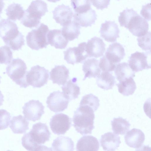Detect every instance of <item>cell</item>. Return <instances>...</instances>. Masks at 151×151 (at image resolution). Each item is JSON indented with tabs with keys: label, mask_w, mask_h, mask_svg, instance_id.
<instances>
[{
	"label": "cell",
	"mask_w": 151,
	"mask_h": 151,
	"mask_svg": "<svg viewBox=\"0 0 151 151\" xmlns=\"http://www.w3.org/2000/svg\"><path fill=\"white\" fill-rule=\"evenodd\" d=\"M0 37L13 50H18L24 45V36L16 24L8 19L0 21Z\"/></svg>",
	"instance_id": "6da1fadb"
},
{
	"label": "cell",
	"mask_w": 151,
	"mask_h": 151,
	"mask_svg": "<svg viewBox=\"0 0 151 151\" xmlns=\"http://www.w3.org/2000/svg\"><path fill=\"white\" fill-rule=\"evenodd\" d=\"M94 111L90 107L79 106L74 112L73 125L76 131L81 135L91 134L94 129Z\"/></svg>",
	"instance_id": "7a4b0ae2"
},
{
	"label": "cell",
	"mask_w": 151,
	"mask_h": 151,
	"mask_svg": "<svg viewBox=\"0 0 151 151\" xmlns=\"http://www.w3.org/2000/svg\"><path fill=\"white\" fill-rule=\"evenodd\" d=\"M48 12L47 5L42 0L33 1L24 11L21 23L26 27L32 28L38 27L41 17Z\"/></svg>",
	"instance_id": "3957f363"
},
{
	"label": "cell",
	"mask_w": 151,
	"mask_h": 151,
	"mask_svg": "<svg viewBox=\"0 0 151 151\" xmlns=\"http://www.w3.org/2000/svg\"><path fill=\"white\" fill-rule=\"evenodd\" d=\"M27 67L25 62L21 59H13L6 68L8 76L20 87L26 88L29 85L26 81Z\"/></svg>",
	"instance_id": "277c9868"
},
{
	"label": "cell",
	"mask_w": 151,
	"mask_h": 151,
	"mask_svg": "<svg viewBox=\"0 0 151 151\" xmlns=\"http://www.w3.org/2000/svg\"><path fill=\"white\" fill-rule=\"evenodd\" d=\"M49 31L47 25L40 24L37 28L28 33L26 37L27 45L32 49L36 50L46 48L49 45L47 37Z\"/></svg>",
	"instance_id": "5b68a950"
},
{
	"label": "cell",
	"mask_w": 151,
	"mask_h": 151,
	"mask_svg": "<svg viewBox=\"0 0 151 151\" xmlns=\"http://www.w3.org/2000/svg\"><path fill=\"white\" fill-rule=\"evenodd\" d=\"M49 77V71L44 67L39 65L31 68L26 75V81L34 88H40L47 83Z\"/></svg>",
	"instance_id": "8992f818"
},
{
	"label": "cell",
	"mask_w": 151,
	"mask_h": 151,
	"mask_svg": "<svg viewBox=\"0 0 151 151\" xmlns=\"http://www.w3.org/2000/svg\"><path fill=\"white\" fill-rule=\"evenodd\" d=\"M25 134L34 144L39 145L49 141L51 133L45 123L39 122L33 124L30 131Z\"/></svg>",
	"instance_id": "52a82bcc"
},
{
	"label": "cell",
	"mask_w": 151,
	"mask_h": 151,
	"mask_svg": "<svg viewBox=\"0 0 151 151\" xmlns=\"http://www.w3.org/2000/svg\"><path fill=\"white\" fill-rule=\"evenodd\" d=\"M86 43L79 44L78 47H70L63 52L64 59L67 63L73 65L82 63L88 57L86 51Z\"/></svg>",
	"instance_id": "ba28073f"
},
{
	"label": "cell",
	"mask_w": 151,
	"mask_h": 151,
	"mask_svg": "<svg viewBox=\"0 0 151 151\" xmlns=\"http://www.w3.org/2000/svg\"><path fill=\"white\" fill-rule=\"evenodd\" d=\"M72 119L62 113L54 115L50 119V125L52 132L58 135L64 134L72 125Z\"/></svg>",
	"instance_id": "9c48e42d"
},
{
	"label": "cell",
	"mask_w": 151,
	"mask_h": 151,
	"mask_svg": "<svg viewBox=\"0 0 151 151\" xmlns=\"http://www.w3.org/2000/svg\"><path fill=\"white\" fill-rule=\"evenodd\" d=\"M126 28L133 35L138 37L148 32L149 24L147 21L136 12L129 20Z\"/></svg>",
	"instance_id": "30bf717a"
},
{
	"label": "cell",
	"mask_w": 151,
	"mask_h": 151,
	"mask_svg": "<svg viewBox=\"0 0 151 151\" xmlns=\"http://www.w3.org/2000/svg\"><path fill=\"white\" fill-rule=\"evenodd\" d=\"M22 108L24 117L33 122L40 120L45 113V107L38 100L29 101L24 104Z\"/></svg>",
	"instance_id": "8fae6325"
},
{
	"label": "cell",
	"mask_w": 151,
	"mask_h": 151,
	"mask_svg": "<svg viewBox=\"0 0 151 151\" xmlns=\"http://www.w3.org/2000/svg\"><path fill=\"white\" fill-rule=\"evenodd\" d=\"M69 101L65 98L63 93L58 91L50 93L47 98V107L55 112H62L66 109Z\"/></svg>",
	"instance_id": "7c38bea8"
},
{
	"label": "cell",
	"mask_w": 151,
	"mask_h": 151,
	"mask_svg": "<svg viewBox=\"0 0 151 151\" xmlns=\"http://www.w3.org/2000/svg\"><path fill=\"white\" fill-rule=\"evenodd\" d=\"M149 53H150V52L145 53L137 51L131 55L128 62L133 71L136 72L150 68L151 65L148 63L147 60Z\"/></svg>",
	"instance_id": "4fadbf2b"
},
{
	"label": "cell",
	"mask_w": 151,
	"mask_h": 151,
	"mask_svg": "<svg viewBox=\"0 0 151 151\" xmlns=\"http://www.w3.org/2000/svg\"><path fill=\"white\" fill-rule=\"evenodd\" d=\"M99 32L101 37L109 42H116L119 37L120 30L114 21H105L101 24Z\"/></svg>",
	"instance_id": "5bb4252c"
},
{
	"label": "cell",
	"mask_w": 151,
	"mask_h": 151,
	"mask_svg": "<svg viewBox=\"0 0 151 151\" xmlns=\"http://www.w3.org/2000/svg\"><path fill=\"white\" fill-rule=\"evenodd\" d=\"M106 45L103 40L94 37L88 40L86 45V51L88 57L98 58L103 56L105 51Z\"/></svg>",
	"instance_id": "9a60e30c"
},
{
	"label": "cell",
	"mask_w": 151,
	"mask_h": 151,
	"mask_svg": "<svg viewBox=\"0 0 151 151\" xmlns=\"http://www.w3.org/2000/svg\"><path fill=\"white\" fill-rule=\"evenodd\" d=\"M125 55L123 46L116 42L109 45L104 55L110 63L116 65L124 58Z\"/></svg>",
	"instance_id": "2e32d148"
},
{
	"label": "cell",
	"mask_w": 151,
	"mask_h": 151,
	"mask_svg": "<svg viewBox=\"0 0 151 151\" xmlns=\"http://www.w3.org/2000/svg\"><path fill=\"white\" fill-rule=\"evenodd\" d=\"M53 18L56 23L63 26L72 21L73 13L69 6L63 4L58 5L52 12Z\"/></svg>",
	"instance_id": "e0dca14e"
},
{
	"label": "cell",
	"mask_w": 151,
	"mask_h": 151,
	"mask_svg": "<svg viewBox=\"0 0 151 151\" xmlns=\"http://www.w3.org/2000/svg\"><path fill=\"white\" fill-rule=\"evenodd\" d=\"M127 133L124 138L128 146L136 149L142 146L145 140V135L140 129L134 128Z\"/></svg>",
	"instance_id": "ac0fdd59"
},
{
	"label": "cell",
	"mask_w": 151,
	"mask_h": 151,
	"mask_svg": "<svg viewBox=\"0 0 151 151\" xmlns=\"http://www.w3.org/2000/svg\"><path fill=\"white\" fill-rule=\"evenodd\" d=\"M69 71L64 65H55L50 72V79L53 83L64 85L69 78Z\"/></svg>",
	"instance_id": "d6986e66"
},
{
	"label": "cell",
	"mask_w": 151,
	"mask_h": 151,
	"mask_svg": "<svg viewBox=\"0 0 151 151\" xmlns=\"http://www.w3.org/2000/svg\"><path fill=\"white\" fill-rule=\"evenodd\" d=\"M100 142L103 150L109 151L116 150L121 143L119 136L110 132L102 135Z\"/></svg>",
	"instance_id": "ffe728a7"
},
{
	"label": "cell",
	"mask_w": 151,
	"mask_h": 151,
	"mask_svg": "<svg viewBox=\"0 0 151 151\" xmlns=\"http://www.w3.org/2000/svg\"><path fill=\"white\" fill-rule=\"evenodd\" d=\"M48 44L56 49H64L68 43V41L63 35L61 30L54 29L50 30L47 35Z\"/></svg>",
	"instance_id": "44dd1931"
},
{
	"label": "cell",
	"mask_w": 151,
	"mask_h": 151,
	"mask_svg": "<svg viewBox=\"0 0 151 151\" xmlns=\"http://www.w3.org/2000/svg\"><path fill=\"white\" fill-rule=\"evenodd\" d=\"M97 16L95 11L91 8L87 11L81 13H75L73 20L82 27H91L95 23Z\"/></svg>",
	"instance_id": "7402d4cb"
},
{
	"label": "cell",
	"mask_w": 151,
	"mask_h": 151,
	"mask_svg": "<svg viewBox=\"0 0 151 151\" xmlns=\"http://www.w3.org/2000/svg\"><path fill=\"white\" fill-rule=\"evenodd\" d=\"M82 70L85 76L83 80L88 78H96L101 73V70L99 66V61L94 58H89L83 62Z\"/></svg>",
	"instance_id": "603a6c76"
},
{
	"label": "cell",
	"mask_w": 151,
	"mask_h": 151,
	"mask_svg": "<svg viewBox=\"0 0 151 151\" xmlns=\"http://www.w3.org/2000/svg\"><path fill=\"white\" fill-rule=\"evenodd\" d=\"M99 148L97 139L92 135L84 136L78 141L76 146L77 151H97Z\"/></svg>",
	"instance_id": "cb8c5ba5"
},
{
	"label": "cell",
	"mask_w": 151,
	"mask_h": 151,
	"mask_svg": "<svg viewBox=\"0 0 151 151\" xmlns=\"http://www.w3.org/2000/svg\"><path fill=\"white\" fill-rule=\"evenodd\" d=\"M77 78H73L61 87L64 96L69 101L77 98L80 93V88L76 83Z\"/></svg>",
	"instance_id": "d4e9b609"
},
{
	"label": "cell",
	"mask_w": 151,
	"mask_h": 151,
	"mask_svg": "<svg viewBox=\"0 0 151 151\" xmlns=\"http://www.w3.org/2000/svg\"><path fill=\"white\" fill-rule=\"evenodd\" d=\"M80 25L73 20L63 25L61 31L66 40L72 41L78 38L80 34Z\"/></svg>",
	"instance_id": "484cf974"
},
{
	"label": "cell",
	"mask_w": 151,
	"mask_h": 151,
	"mask_svg": "<svg viewBox=\"0 0 151 151\" xmlns=\"http://www.w3.org/2000/svg\"><path fill=\"white\" fill-rule=\"evenodd\" d=\"M29 124L25 118L19 115L13 117L9 127L14 134H23L29 129Z\"/></svg>",
	"instance_id": "4316f807"
},
{
	"label": "cell",
	"mask_w": 151,
	"mask_h": 151,
	"mask_svg": "<svg viewBox=\"0 0 151 151\" xmlns=\"http://www.w3.org/2000/svg\"><path fill=\"white\" fill-rule=\"evenodd\" d=\"M51 149L54 151H73L74 142L68 137L60 136L54 140Z\"/></svg>",
	"instance_id": "83f0119b"
},
{
	"label": "cell",
	"mask_w": 151,
	"mask_h": 151,
	"mask_svg": "<svg viewBox=\"0 0 151 151\" xmlns=\"http://www.w3.org/2000/svg\"><path fill=\"white\" fill-rule=\"evenodd\" d=\"M96 78L98 87L104 90L112 89L116 83L114 77L109 72L103 71Z\"/></svg>",
	"instance_id": "f1b7e54d"
},
{
	"label": "cell",
	"mask_w": 151,
	"mask_h": 151,
	"mask_svg": "<svg viewBox=\"0 0 151 151\" xmlns=\"http://www.w3.org/2000/svg\"><path fill=\"white\" fill-rule=\"evenodd\" d=\"M116 79L119 82L127 78H134L135 72L132 70L129 64L126 62L117 64L114 70Z\"/></svg>",
	"instance_id": "f546056e"
},
{
	"label": "cell",
	"mask_w": 151,
	"mask_h": 151,
	"mask_svg": "<svg viewBox=\"0 0 151 151\" xmlns=\"http://www.w3.org/2000/svg\"><path fill=\"white\" fill-rule=\"evenodd\" d=\"M116 85L119 93L124 96L133 94L136 89V84L132 78H127Z\"/></svg>",
	"instance_id": "4dcf8cb0"
},
{
	"label": "cell",
	"mask_w": 151,
	"mask_h": 151,
	"mask_svg": "<svg viewBox=\"0 0 151 151\" xmlns=\"http://www.w3.org/2000/svg\"><path fill=\"white\" fill-rule=\"evenodd\" d=\"M112 129L115 134L124 135L129 129L130 124L126 119L121 117L114 118L111 121Z\"/></svg>",
	"instance_id": "1f68e13d"
},
{
	"label": "cell",
	"mask_w": 151,
	"mask_h": 151,
	"mask_svg": "<svg viewBox=\"0 0 151 151\" xmlns=\"http://www.w3.org/2000/svg\"><path fill=\"white\" fill-rule=\"evenodd\" d=\"M5 11L8 19L14 21L21 20L24 13V10L21 4L17 3H14L9 5Z\"/></svg>",
	"instance_id": "d6a6232c"
},
{
	"label": "cell",
	"mask_w": 151,
	"mask_h": 151,
	"mask_svg": "<svg viewBox=\"0 0 151 151\" xmlns=\"http://www.w3.org/2000/svg\"><path fill=\"white\" fill-rule=\"evenodd\" d=\"M99 105V100L98 98L93 94L90 93L83 97L79 106L89 107L94 112L98 109Z\"/></svg>",
	"instance_id": "836d02e7"
},
{
	"label": "cell",
	"mask_w": 151,
	"mask_h": 151,
	"mask_svg": "<svg viewBox=\"0 0 151 151\" xmlns=\"http://www.w3.org/2000/svg\"><path fill=\"white\" fill-rule=\"evenodd\" d=\"M71 1L75 13H81L91 8L90 0H71Z\"/></svg>",
	"instance_id": "e575fe53"
},
{
	"label": "cell",
	"mask_w": 151,
	"mask_h": 151,
	"mask_svg": "<svg viewBox=\"0 0 151 151\" xmlns=\"http://www.w3.org/2000/svg\"><path fill=\"white\" fill-rule=\"evenodd\" d=\"M13 58L12 52L7 45L0 47V63L5 65L9 64Z\"/></svg>",
	"instance_id": "d590c367"
},
{
	"label": "cell",
	"mask_w": 151,
	"mask_h": 151,
	"mask_svg": "<svg viewBox=\"0 0 151 151\" xmlns=\"http://www.w3.org/2000/svg\"><path fill=\"white\" fill-rule=\"evenodd\" d=\"M138 46L143 50L151 51V32H148L145 35L138 37L137 39Z\"/></svg>",
	"instance_id": "8d00e7d4"
},
{
	"label": "cell",
	"mask_w": 151,
	"mask_h": 151,
	"mask_svg": "<svg viewBox=\"0 0 151 151\" xmlns=\"http://www.w3.org/2000/svg\"><path fill=\"white\" fill-rule=\"evenodd\" d=\"M11 118L9 113L6 110L0 109V130L5 129L8 127Z\"/></svg>",
	"instance_id": "74e56055"
},
{
	"label": "cell",
	"mask_w": 151,
	"mask_h": 151,
	"mask_svg": "<svg viewBox=\"0 0 151 151\" xmlns=\"http://www.w3.org/2000/svg\"><path fill=\"white\" fill-rule=\"evenodd\" d=\"M116 65L110 63L104 55L100 58L99 66L103 71L110 72L114 71Z\"/></svg>",
	"instance_id": "f35d334b"
},
{
	"label": "cell",
	"mask_w": 151,
	"mask_h": 151,
	"mask_svg": "<svg viewBox=\"0 0 151 151\" xmlns=\"http://www.w3.org/2000/svg\"><path fill=\"white\" fill-rule=\"evenodd\" d=\"M110 0H90L92 5L98 9L103 10L108 8Z\"/></svg>",
	"instance_id": "ab89813d"
},
{
	"label": "cell",
	"mask_w": 151,
	"mask_h": 151,
	"mask_svg": "<svg viewBox=\"0 0 151 151\" xmlns=\"http://www.w3.org/2000/svg\"><path fill=\"white\" fill-rule=\"evenodd\" d=\"M142 16L147 21L151 20V4L150 3L143 5L140 11Z\"/></svg>",
	"instance_id": "60d3db41"
},
{
	"label": "cell",
	"mask_w": 151,
	"mask_h": 151,
	"mask_svg": "<svg viewBox=\"0 0 151 151\" xmlns=\"http://www.w3.org/2000/svg\"><path fill=\"white\" fill-rule=\"evenodd\" d=\"M3 0H0V18L1 14L2 13V11L4 6V3L3 2Z\"/></svg>",
	"instance_id": "b9f144b4"
},
{
	"label": "cell",
	"mask_w": 151,
	"mask_h": 151,
	"mask_svg": "<svg viewBox=\"0 0 151 151\" xmlns=\"http://www.w3.org/2000/svg\"><path fill=\"white\" fill-rule=\"evenodd\" d=\"M4 96L2 93L0 91V106L3 104V103L4 101Z\"/></svg>",
	"instance_id": "7bdbcfd3"
},
{
	"label": "cell",
	"mask_w": 151,
	"mask_h": 151,
	"mask_svg": "<svg viewBox=\"0 0 151 151\" xmlns=\"http://www.w3.org/2000/svg\"><path fill=\"white\" fill-rule=\"evenodd\" d=\"M47 1L50 2L55 3L57 1H59L60 0H47Z\"/></svg>",
	"instance_id": "ee69618b"
},
{
	"label": "cell",
	"mask_w": 151,
	"mask_h": 151,
	"mask_svg": "<svg viewBox=\"0 0 151 151\" xmlns=\"http://www.w3.org/2000/svg\"><path fill=\"white\" fill-rule=\"evenodd\" d=\"M1 77L0 76V83H1Z\"/></svg>",
	"instance_id": "f6af8a7d"
},
{
	"label": "cell",
	"mask_w": 151,
	"mask_h": 151,
	"mask_svg": "<svg viewBox=\"0 0 151 151\" xmlns=\"http://www.w3.org/2000/svg\"></svg>",
	"instance_id": "bcb514c9"
},
{
	"label": "cell",
	"mask_w": 151,
	"mask_h": 151,
	"mask_svg": "<svg viewBox=\"0 0 151 151\" xmlns=\"http://www.w3.org/2000/svg\"></svg>",
	"instance_id": "7dc6e473"
}]
</instances>
